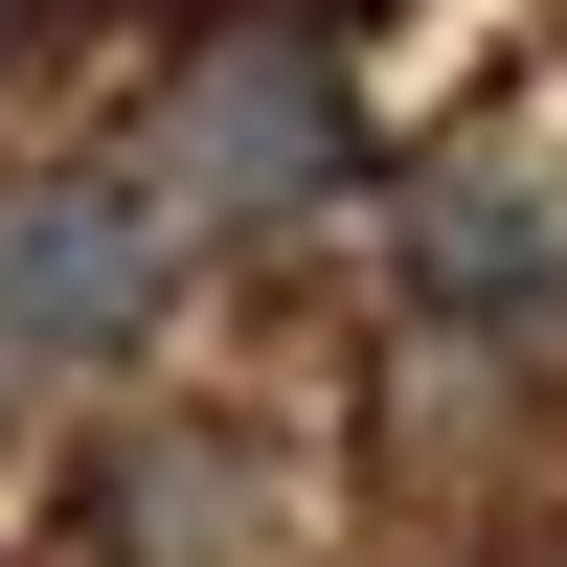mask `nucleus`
<instances>
[{
    "label": "nucleus",
    "mask_w": 567,
    "mask_h": 567,
    "mask_svg": "<svg viewBox=\"0 0 567 567\" xmlns=\"http://www.w3.org/2000/svg\"><path fill=\"white\" fill-rule=\"evenodd\" d=\"M272 23H318V45H341V23H363V0H272Z\"/></svg>",
    "instance_id": "20e7f679"
},
{
    "label": "nucleus",
    "mask_w": 567,
    "mask_h": 567,
    "mask_svg": "<svg viewBox=\"0 0 567 567\" xmlns=\"http://www.w3.org/2000/svg\"><path fill=\"white\" fill-rule=\"evenodd\" d=\"M409 318H477V341H545V318H567V205H545V182L523 159H432V182H409Z\"/></svg>",
    "instance_id": "7ed1b4c3"
},
{
    "label": "nucleus",
    "mask_w": 567,
    "mask_h": 567,
    "mask_svg": "<svg viewBox=\"0 0 567 567\" xmlns=\"http://www.w3.org/2000/svg\"><path fill=\"white\" fill-rule=\"evenodd\" d=\"M23 23H45V0H0V45H23Z\"/></svg>",
    "instance_id": "39448f33"
},
{
    "label": "nucleus",
    "mask_w": 567,
    "mask_h": 567,
    "mask_svg": "<svg viewBox=\"0 0 567 567\" xmlns=\"http://www.w3.org/2000/svg\"><path fill=\"white\" fill-rule=\"evenodd\" d=\"M159 318H182V227L136 159L0 182V363H136Z\"/></svg>",
    "instance_id": "f03ea898"
},
{
    "label": "nucleus",
    "mask_w": 567,
    "mask_h": 567,
    "mask_svg": "<svg viewBox=\"0 0 567 567\" xmlns=\"http://www.w3.org/2000/svg\"><path fill=\"white\" fill-rule=\"evenodd\" d=\"M341 159H363V114H341V45H318V23H227V45H182V69H159V136H136L159 227H296Z\"/></svg>",
    "instance_id": "f257e3e1"
}]
</instances>
